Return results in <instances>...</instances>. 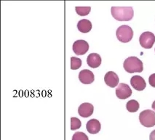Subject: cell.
Returning <instances> with one entry per match:
<instances>
[{
	"mask_svg": "<svg viewBox=\"0 0 155 140\" xmlns=\"http://www.w3.org/2000/svg\"><path fill=\"white\" fill-rule=\"evenodd\" d=\"M111 15L118 21H129L133 18V9L131 7H112Z\"/></svg>",
	"mask_w": 155,
	"mask_h": 140,
	"instance_id": "1",
	"label": "cell"
},
{
	"mask_svg": "<svg viewBox=\"0 0 155 140\" xmlns=\"http://www.w3.org/2000/svg\"><path fill=\"white\" fill-rule=\"evenodd\" d=\"M124 68L127 73H141L143 70L142 61L136 57H130L125 60L123 64Z\"/></svg>",
	"mask_w": 155,
	"mask_h": 140,
	"instance_id": "2",
	"label": "cell"
},
{
	"mask_svg": "<svg viewBox=\"0 0 155 140\" xmlns=\"http://www.w3.org/2000/svg\"><path fill=\"white\" fill-rule=\"evenodd\" d=\"M116 35L118 40L122 43L130 42L133 37V31L130 27L127 25L120 26L116 31Z\"/></svg>",
	"mask_w": 155,
	"mask_h": 140,
	"instance_id": "3",
	"label": "cell"
},
{
	"mask_svg": "<svg viewBox=\"0 0 155 140\" xmlns=\"http://www.w3.org/2000/svg\"><path fill=\"white\" fill-rule=\"evenodd\" d=\"M139 121L143 126L150 128L155 126V112L151 110L142 111L139 115Z\"/></svg>",
	"mask_w": 155,
	"mask_h": 140,
	"instance_id": "4",
	"label": "cell"
},
{
	"mask_svg": "<svg viewBox=\"0 0 155 140\" xmlns=\"http://www.w3.org/2000/svg\"><path fill=\"white\" fill-rule=\"evenodd\" d=\"M140 46L145 49H151L155 42V36L151 32H144L139 38Z\"/></svg>",
	"mask_w": 155,
	"mask_h": 140,
	"instance_id": "5",
	"label": "cell"
},
{
	"mask_svg": "<svg viewBox=\"0 0 155 140\" xmlns=\"http://www.w3.org/2000/svg\"><path fill=\"white\" fill-rule=\"evenodd\" d=\"M74 52L77 55H83L87 52L89 49V44L84 40H77L73 44Z\"/></svg>",
	"mask_w": 155,
	"mask_h": 140,
	"instance_id": "6",
	"label": "cell"
},
{
	"mask_svg": "<svg viewBox=\"0 0 155 140\" xmlns=\"http://www.w3.org/2000/svg\"><path fill=\"white\" fill-rule=\"evenodd\" d=\"M132 94V90L127 84L121 83L116 89V95L120 100H125Z\"/></svg>",
	"mask_w": 155,
	"mask_h": 140,
	"instance_id": "7",
	"label": "cell"
},
{
	"mask_svg": "<svg viewBox=\"0 0 155 140\" xmlns=\"http://www.w3.org/2000/svg\"><path fill=\"white\" fill-rule=\"evenodd\" d=\"M93 111H94L93 105L91 103H87V102L82 103V105H80L78 109L79 115L82 118H88L91 116L93 113Z\"/></svg>",
	"mask_w": 155,
	"mask_h": 140,
	"instance_id": "8",
	"label": "cell"
},
{
	"mask_svg": "<svg viewBox=\"0 0 155 140\" xmlns=\"http://www.w3.org/2000/svg\"><path fill=\"white\" fill-rule=\"evenodd\" d=\"M79 79L84 84H92L95 79L94 74L90 70H82L79 73Z\"/></svg>",
	"mask_w": 155,
	"mask_h": 140,
	"instance_id": "9",
	"label": "cell"
},
{
	"mask_svg": "<svg viewBox=\"0 0 155 140\" xmlns=\"http://www.w3.org/2000/svg\"><path fill=\"white\" fill-rule=\"evenodd\" d=\"M104 81H105L106 85L111 88H114L118 85L120 79H119V77L117 73L113 71H109L106 73L105 76H104Z\"/></svg>",
	"mask_w": 155,
	"mask_h": 140,
	"instance_id": "10",
	"label": "cell"
},
{
	"mask_svg": "<svg viewBox=\"0 0 155 140\" xmlns=\"http://www.w3.org/2000/svg\"><path fill=\"white\" fill-rule=\"evenodd\" d=\"M131 86L137 91H143L147 87L145 80L140 76H134L130 79Z\"/></svg>",
	"mask_w": 155,
	"mask_h": 140,
	"instance_id": "11",
	"label": "cell"
},
{
	"mask_svg": "<svg viewBox=\"0 0 155 140\" xmlns=\"http://www.w3.org/2000/svg\"><path fill=\"white\" fill-rule=\"evenodd\" d=\"M101 129V123L97 119H91L86 124V129L90 134H95L100 132Z\"/></svg>",
	"mask_w": 155,
	"mask_h": 140,
	"instance_id": "12",
	"label": "cell"
},
{
	"mask_svg": "<svg viewBox=\"0 0 155 140\" xmlns=\"http://www.w3.org/2000/svg\"><path fill=\"white\" fill-rule=\"evenodd\" d=\"M87 63L92 68H98L101 64V57L98 54H90L87 58Z\"/></svg>",
	"mask_w": 155,
	"mask_h": 140,
	"instance_id": "13",
	"label": "cell"
},
{
	"mask_svg": "<svg viewBox=\"0 0 155 140\" xmlns=\"http://www.w3.org/2000/svg\"><path fill=\"white\" fill-rule=\"evenodd\" d=\"M77 28L82 33H88L92 29V23L89 20L82 19L77 23Z\"/></svg>",
	"mask_w": 155,
	"mask_h": 140,
	"instance_id": "14",
	"label": "cell"
},
{
	"mask_svg": "<svg viewBox=\"0 0 155 140\" xmlns=\"http://www.w3.org/2000/svg\"><path fill=\"white\" fill-rule=\"evenodd\" d=\"M126 108L130 113L137 112L138 109H139V103H138V101L135 100H130L126 104Z\"/></svg>",
	"mask_w": 155,
	"mask_h": 140,
	"instance_id": "15",
	"label": "cell"
},
{
	"mask_svg": "<svg viewBox=\"0 0 155 140\" xmlns=\"http://www.w3.org/2000/svg\"><path fill=\"white\" fill-rule=\"evenodd\" d=\"M75 10L79 15L86 16L90 13L91 8H90V7H76Z\"/></svg>",
	"mask_w": 155,
	"mask_h": 140,
	"instance_id": "16",
	"label": "cell"
},
{
	"mask_svg": "<svg viewBox=\"0 0 155 140\" xmlns=\"http://www.w3.org/2000/svg\"><path fill=\"white\" fill-rule=\"evenodd\" d=\"M82 66V60L76 57H71V69L77 70Z\"/></svg>",
	"mask_w": 155,
	"mask_h": 140,
	"instance_id": "17",
	"label": "cell"
},
{
	"mask_svg": "<svg viewBox=\"0 0 155 140\" xmlns=\"http://www.w3.org/2000/svg\"><path fill=\"white\" fill-rule=\"evenodd\" d=\"M81 126H82V123H81L80 119L74 117L71 118V130L74 131L79 129L81 127Z\"/></svg>",
	"mask_w": 155,
	"mask_h": 140,
	"instance_id": "18",
	"label": "cell"
},
{
	"mask_svg": "<svg viewBox=\"0 0 155 140\" xmlns=\"http://www.w3.org/2000/svg\"><path fill=\"white\" fill-rule=\"evenodd\" d=\"M72 140H89L87 136L83 132H76L72 136Z\"/></svg>",
	"mask_w": 155,
	"mask_h": 140,
	"instance_id": "19",
	"label": "cell"
},
{
	"mask_svg": "<svg viewBox=\"0 0 155 140\" xmlns=\"http://www.w3.org/2000/svg\"><path fill=\"white\" fill-rule=\"evenodd\" d=\"M149 82L151 87L155 88V73H153V74H151V76H149Z\"/></svg>",
	"mask_w": 155,
	"mask_h": 140,
	"instance_id": "20",
	"label": "cell"
},
{
	"mask_svg": "<svg viewBox=\"0 0 155 140\" xmlns=\"http://www.w3.org/2000/svg\"><path fill=\"white\" fill-rule=\"evenodd\" d=\"M149 140H155V130L151 132L149 136Z\"/></svg>",
	"mask_w": 155,
	"mask_h": 140,
	"instance_id": "21",
	"label": "cell"
},
{
	"mask_svg": "<svg viewBox=\"0 0 155 140\" xmlns=\"http://www.w3.org/2000/svg\"><path fill=\"white\" fill-rule=\"evenodd\" d=\"M151 107H152L153 110H155V101H154V102L152 103V106H151Z\"/></svg>",
	"mask_w": 155,
	"mask_h": 140,
	"instance_id": "22",
	"label": "cell"
}]
</instances>
